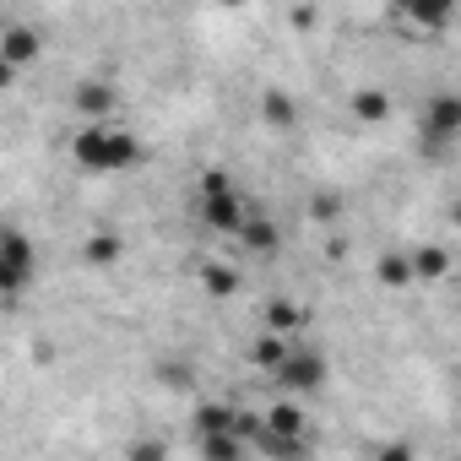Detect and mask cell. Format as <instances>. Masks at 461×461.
Instances as JSON below:
<instances>
[{
  "label": "cell",
  "instance_id": "cell-1",
  "mask_svg": "<svg viewBox=\"0 0 461 461\" xmlns=\"http://www.w3.org/2000/svg\"><path fill=\"white\" fill-rule=\"evenodd\" d=\"M77 158H82L87 168H120V163H131V158H136V141H131V136H120L114 125H87V131H82V141H77Z\"/></svg>",
  "mask_w": 461,
  "mask_h": 461
},
{
  "label": "cell",
  "instance_id": "cell-2",
  "mask_svg": "<svg viewBox=\"0 0 461 461\" xmlns=\"http://www.w3.org/2000/svg\"><path fill=\"white\" fill-rule=\"evenodd\" d=\"M277 380H283L288 391H321V385H326V358H321L315 348H304V342H294V353L283 358V369H277Z\"/></svg>",
  "mask_w": 461,
  "mask_h": 461
},
{
  "label": "cell",
  "instance_id": "cell-3",
  "mask_svg": "<svg viewBox=\"0 0 461 461\" xmlns=\"http://www.w3.org/2000/svg\"><path fill=\"white\" fill-rule=\"evenodd\" d=\"M423 136H429V141H456V136H461V98L439 93V98L429 104V114H423Z\"/></svg>",
  "mask_w": 461,
  "mask_h": 461
},
{
  "label": "cell",
  "instance_id": "cell-4",
  "mask_svg": "<svg viewBox=\"0 0 461 461\" xmlns=\"http://www.w3.org/2000/svg\"><path fill=\"white\" fill-rule=\"evenodd\" d=\"M0 261H6V294H17L33 272V245L23 228H6V250H0Z\"/></svg>",
  "mask_w": 461,
  "mask_h": 461
},
{
  "label": "cell",
  "instance_id": "cell-5",
  "mask_svg": "<svg viewBox=\"0 0 461 461\" xmlns=\"http://www.w3.org/2000/svg\"><path fill=\"white\" fill-rule=\"evenodd\" d=\"M33 44H39V39H33L28 28H6V60H12V66L33 60Z\"/></svg>",
  "mask_w": 461,
  "mask_h": 461
},
{
  "label": "cell",
  "instance_id": "cell-6",
  "mask_svg": "<svg viewBox=\"0 0 461 461\" xmlns=\"http://www.w3.org/2000/svg\"><path fill=\"white\" fill-rule=\"evenodd\" d=\"M82 256H87L93 267H114V256H120V240H87V245H82Z\"/></svg>",
  "mask_w": 461,
  "mask_h": 461
},
{
  "label": "cell",
  "instance_id": "cell-7",
  "mask_svg": "<svg viewBox=\"0 0 461 461\" xmlns=\"http://www.w3.org/2000/svg\"><path fill=\"white\" fill-rule=\"evenodd\" d=\"M353 109H358L364 120H380V114H385V98H380V93H358V98H353Z\"/></svg>",
  "mask_w": 461,
  "mask_h": 461
},
{
  "label": "cell",
  "instance_id": "cell-8",
  "mask_svg": "<svg viewBox=\"0 0 461 461\" xmlns=\"http://www.w3.org/2000/svg\"><path fill=\"white\" fill-rule=\"evenodd\" d=\"M131 461H163V445H136Z\"/></svg>",
  "mask_w": 461,
  "mask_h": 461
},
{
  "label": "cell",
  "instance_id": "cell-9",
  "mask_svg": "<svg viewBox=\"0 0 461 461\" xmlns=\"http://www.w3.org/2000/svg\"><path fill=\"white\" fill-rule=\"evenodd\" d=\"M380 461H412V456H407V450H402V445H396V450H385V456H380Z\"/></svg>",
  "mask_w": 461,
  "mask_h": 461
}]
</instances>
